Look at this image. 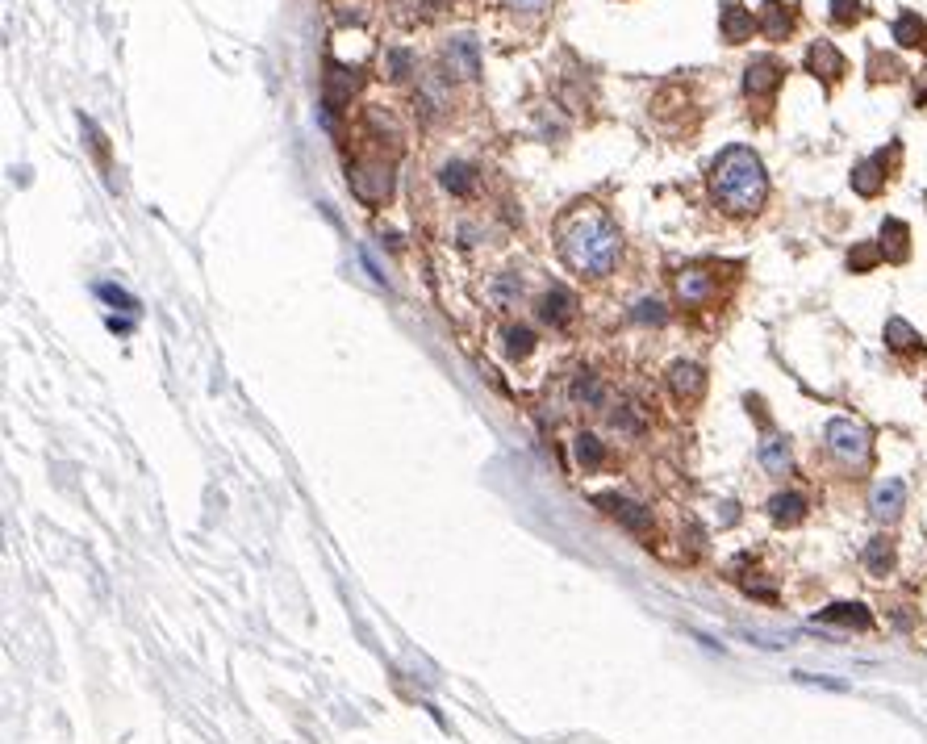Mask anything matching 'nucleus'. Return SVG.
I'll use <instances>...</instances> for the list:
<instances>
[{
    "mask_svg": "<svg viewBox=\"0 0 927 744\" xmlns=\"http://www.w3.org/2000/svg\"><path fill=\"white\" fill-rule=\"evenodd\" d=\"M556 247H560V260L577 276H593L598 281V276L614 272L623 239H618V226L606 218V209L577 205L556 222Z\"/></svg>",
    "mask_w": 927,
    "mask_h": 744,
    "instance_id": "1",
    "label": "nucleus"
},
{
    "mask_svg": "<svg viewBox=\"0 0 927 744\" xmlns=\"http://www.w3.org/2000/svg\"><path fill=\"white\" fill-rule=\"evenodd\" d=\"M710 197L719 201L723 214L752 218L769 201V176L752 147H727L715 168H710Z\"/></svg>",
    "mask_w": 927,
    "mask_h": 744,
    "instance_id": "2",
    "label": "nucleus"
},
{
    "mask_svg": "<svg viewBox=\"0 0 927 744\" xmlns=\"http://www.w3.org/2000/svg\"><path fill=\"white\" fill-rule=\"evenodd\" d=\"M827 448L844 464H865L869 460V431L852 418H831L827 423Z\"/></svg>",
    "mask_w": 927,
    "mask_h": 744,
    "instance_id": "3",
    "label": "nucleus"
},
{
    "mask_svg": "<svg viewBox=\"0 0 927 744\" xmlns=\"http://www.w3.org/2000/svg\"><path fill=\"white\" fill-rule=\"evenodd\" d=\"M393 189V176L385 159H364V164L351 168V193L360 197L364 205H380Z\"/></svg>",
    "mask_w": 927,
    "mask_h": 744,
    "instance_id": "4",
    "label": "nucleus"
},
{
    "mask_svg": "<svg viewBox=\"0 0 927 744\" xmlns=\"http://www.w3.org/2000/svg\"><path fill=\"white\" fill-rule=\"evenodd\" d=\"M781 80H786V67H781L777 59H769V55H760V59L748 63V72H744V92L752 101H765L781 88Z\"/></svg>",
    "mask_w": 927,
    "mask_h": 744,
    "instance_id": "5",
    "label": "nucleus"
},
{
    "mask_svg": "<svg viewBox=\"0 0 927 744\" xmlns=\"http://www.w3.org/2000/svg\"><path fill=\"white\" fill-rule=\"evenodd\" d=\"M598 506H606V515H614L618 523H623L627 531H635V536H648L652 531V510H644L639 502H631V498H618V494H598L593 498Z\"/></svg>",
    "mask_w": 927,
    "mask_h": 744,
    "instance_id": "6",
    "label": "nucleus"
},
{
    "mask_svg": "<svg viewBox=\"0 0 927 744\" xmlns=\"http://www.w3.org/2000/svg\"><path fill=\"white\" fill-rule=\"evenodd\" d=\"M443 59L451 67V76H460V80H477L481 76V51H477V42L472 38H451Z\"/></svg>",
    "mask_w": 927,
    "mask_h": 744,
    "instance_id": "7",
    "label": "nucleus"
},
{
    "mask_svg": "<svg viewBox=\"0 0 927 744\" xmlns=\"http://www.w3.org/2000/svg\"><path fill=\"white\" fill-rule=\"evenodd\" d=\"M669 389L677 393V402H698L702 393H706V372L698 364L681 360V364L669 368Z\"/></svg>",
    "mask_w": 927,
    "mask_h": 744,
    "instance_id": "8",
    "label": "nucleus"
},
{
    "mask_svg": "<svg viewBox=\"0 0 927 744\" xmlns=\"http://www.w3.org/2000/svg\"><path fill=\"white\" fill-rule=\"evenodd\" d=\"M806 67H811V76H819L823 84H836L844 76V55L831 42H811V51H806Z\"/></svg>",
    "mask_w": 927,
    "mask_h": 744,
    "instance_id": "9",
    "label": "nucleus"
},
{
    "mask_svg": "<svg viewBox=\"0 0 927 744\" xmlns=\"http://www.w3.org/2000/svg\"><path fill=\"white\" fill-rule=\"evenodd\" d=\"M573 310H577V297L568 293L564 285H552L548 293L539 297V318L552 322V327H568V322H573Z\"/></svg>",
    "mask_w": 927,
    "mask_h": 744,
    "instance_id": "10",
    "label": "nucleus"
},
{
    "mask_svg": "<svg viewBox=\"0 0 927 744\" xmlns=\"http://www.w3.org/2000/svg\"><path fill=\"white\" fill-rule=\"evenodd\" d=\"M752 30H756L752 13L740 5V0H727L723 13H719V34H723V42H731V46H735V42H748Z\"/></svg>",
    "mask_w": 927,
    "mask_h": 744,
    "instance_id": "11",
    "label": "nucleus"
},
{
    "mask_svg": "<svg viewBox=\"0 0 927 744\" xmlns=\"http://www.w3.org/2000/svg\"><path fill=\"white\" fill-rule=\"evenodd\" d=\"M898 147H890V155H894ZM890 155H873V159H865V164H857V172H852V189H857L861 197H877L886 189V159Z\"/></svg>",
    "mask_w": 927,
    "mask_h": 744,
    "instance_id": "12",
    "label": "nucleus"
},
{
    "mask_svg": "<svg viewBox=\"0 0 927 744\" xmlns=\"http://www.w3.org/2000/svg\"><path fill=\"white\" fill-rule=\"evenodd\" d=\"M677 297L685 306H706L710 297H715V276L702 272V268H689L677 276Z\"/></svg>",
    "mask_w": 927,
    "mask_h": 744,
    "instance_id": "13",
    "label": "nucleus"
},
{
    "mask_svg": "<svg viewBox=\"0 0 927 744\" xmlns=\"http://www.w3.org/2000/svg\"><path fill=\"white\" fill-rule=\"evenodd\" d=\"M760 30L769 34V42H786L794 34V13L781 5V0H765V9H760Z\"/></svg>",
    "mask_w": 927,
    "mask_h": 744,
    "instance_id": "14",
    "label": "nucleus"
},
{
    "mask_svg": "<svg viewBox=\"0 0 927 744\" xmlns=\"http://www.w3.org/2000/svg\"><path fill=\"white\" fill-rule=\"evenodd\" d=\"M882 255H886L890 264H902L911 255V230H907V222H898V218L882 222Z\"/></svg>",
    "mask_w": 927,
    "mask_h": 744,
    "instance_id": "15",
    "label": "nucleus"
},
{
    "mask_svg": "<svg viewBox=\"0 0 927 744\" xmlns=\"http://www.w3.org/2000/svg\"><path fill=\"white\" fill-rule=\"evenodd\" d=\"M439 184H443L451 197H468V193L481 184V172L472 168V164H464V159H456V164H447V168L439 172Z\"/></svg>",
    "mask_w": 927,
    "mask_h": 744,
    "instance_id": "16",
    "label": "nucleus"
},
{
    "mask_svg": "<svg viewBox=\"0 0 927 744\" xmlns=\"http://www.w3.org/2000/svg\"><path fill=\"white\" fill-rule=\"evenodd\" d=\"M902 502H907V485H902V481H882V485H873L869 506H873L877 519H894L898 510H902Z\"/></svg>",
    "mask_w": 927,
    "mask_h": 744,
    "instance_id": "17",
    "label": "nucleus"
},
{
    "mask_svg": "<svg viewBox=\"0 0 927 744\" xmlns=\"http://www.w3.org/2000/svg\"><path fill=\"white\" fill-rule=\"evenodd\" d=\"M815 619L819 623H840V627H861V632H865V627H873V615L861 607V602H831V607L819 611Z\"/></svg>",
    "mask_w": 927,
    "mask_h": 744,
    "instance_id": "18",
    "label": "nucleus"
},
{
    "mask_svg": "<svg viewBox=\"0 0 927 744\" xmlns=\"http://www.w3.org/2000/svg\"><path fill=\"white\" fill-rule=\"evenodd\" d=\"M886 343H890V352H898V356H919L923 352L919 331L911 327V322H902V318L886 322Z\"/></svg>",
    "mask_w": 927,
    "mask_h": 744,
    "instance_id": "19",
    "label": "nucleus"
},
{
    "mask_svg": "<svg viewBox=\"0 0 927 744\" xmlns=\"http://www.w3.org/2000/svg\"><path fill=\"white\" fill-rule=\"evenodd\" d=\"M355 72H347V67H335L330 63V76H326V109H343L351 101V92H355Z\"/></svg>",
    "mask_w": 927,
    "mask_h": 744,
    "instance_id": "20",
    "label": "nucleus"
},
{
    "mask_svg": "<svg viewBox=\"0 0 927 744\" xmlns=\"http://www.w3.org/2000/svg\"><path fill=\"white\" fill-rule=\"evenodd\" d=\"M802 515H806V498L802 494H777V498H769V519L777 527H794V523H802Z\"/></svg>",
    "mask_w": 927,
    "mask_h": 744,
    "instance_id": "21",
    "label": "nucleus"
},
{
    "mask_svg": "<svg viewBox=\"0 0 927 744\" xmlns=\"http://www.w3.org/2000/svg\"><path fill=\"white\" fill-rule=\"evenodd\" d=\"M573 402L585 406V410H602L606 406V389H602V381L593 377V372H577L573 377Z\"/></svg>",
    "mask_w": 927,
    "mask_h": 744,
    "instance_id": "22",
    "label": "nucleus"
},
{
    "mask_svg": "<svg viewBox=\"0 0 927 744\" xmlns=\"http://www.w3.org/2000/svg\"><path fill=\"white\" fill-rule=\"evenodd\" d=\"M894 38H898V46L923 51V46H927V21H923L919 13H902V17L894 21Z\"/></svg>",
    "mask_w": 927,
    "mask_h": 744,
    "instance_id": "23",
    "label": "nucleus"
},
{
    "mask_svg": "<svg viewBox=\"0 0 927 744\" xmlns=\"http://www.w3.org/2000/svg\"><path fill=\"white\" fill-rule=\"evenodd\" d=\"M760 464H765L769 473H790V444L781 435H769L765 444H760Z\"/></svg>",
    "mask_w": 927,
    "mask_h": 744,
    "instance_id": "24",
    "label": "nucleus"
},
{
    "mask_svg": "<svg viewBox=\"0 0 927 744\" xmlns=\"http://www.w3.org/2000/svg\"><path fill=\"white\" fill-rule=\"evenodd\" d=\"M865 569L873 577H890L894 573V544L890 540H869L865 548Z\"/></svg>",
    "mask_w": 927,
    "mask_h": 744,
    "instance_id": "25",
    "label": "nucleus"
},
{
    "mask_svg": "<svg viewBox=\"0 0 927 744\" xmlns=\"http://www.w3.org/2000/svg\"><path fill=\"white\" fill-rule=\"evenodd\" d=\"M531 347H535V335H531L527 327H510V331H506V352H510L514 360L531 356Z\"/></svg>",
    "mask_w": 927,
    "mask_h": 744,
    "instance_id": "26",
    "label": "nucleus"
},
{
    "mask_svg": "<svg viewBox=\"0 0 927 744\" xmlns=\"http://www.w3.org/2000/svg\"><path fill=\"white\" fill-rule=\"evenodd\" d=\"M877 260H882V247H877V243H861L857 251L848 255V268H852V272H865V268H873Z\"/></svg>",
    "mask_w": 927,
    "mask_h": 744,
    "instance_id": "27",
    "label": "nucleus"
},
{
    "mask_svg": "<svg viewBox=\"0 0 927 744\" xmlns=\"http://www.w3.org/2000/svg\"><path fill=\"white\" fill-rule=\"evenodd\" d=\"M577 460L585 464V469H598V464H602V444H598V439H593V435H581V439H577Z\"/></svg>",
    "mask_w": 927,
    "mask_h": 744,
    "instance_id": "28",
    "label": "nucleus"
},
{
    "mask_svg": "<svg viewBox=\"0 0 927 744\" xmlns=\"http://www.w3.org/2000/svg\"><path fill=\"white\" fill-rule=\"evenodd\" d=\"M861 17V0H831V21L836 26H852Z\"/></svg>",
    "mask_w": 927,
    "mask_h": 744,
    "instance_id": "29",
    "label": "nucleus"
},
{
    "mask_svg": "<svg viewBox=\"0 0 927 744\" xmlns=\"http://www.w3.org/2000/svg\"><path fill=\"white\" fill-rule=\"evenodd\" d=\"M410 67H414V55H410V51H401V46H397V51H389V76H393V80L410 76Z\"/></svg>",
    "mask_w": 927,
    "mask_h": 744,
    "instance_id": "30",
    "label": "nucleus"
},
{
    "mask_svg": "<svg viewBox=\"0 0 927 744\" xmlns=\"http://www.w3.org/2000/svg\"><path fill=\"white\" fill-rule=\"evenodd\" d=\"M635 318H639V322H652V327H660V322L669 318V314H664V306H660V301H639Z\"/></svg>",
    "mask_w": 927,
    "mask_h": 744,
    "instance_id": "31",
    "label": "nucleus"
},
{
    "mask_svg": "<svg viewBox=\"0 0 927 744\" xmlns=\"http://www.w3.org/2000/svg\"><path fill=\"white\" fill-rule=\"evenodd\" d=\"M101 297L105 301H113V306H126V310H138V301L130 297V293H122L117 285H101Z\"/></svg>",
    "mask_w": 927,
    "mask_h": 744,
    "instance_id": "32",
    "label": "nucleus"
},
{
    "mask_svg": "<svg viewBox=\"0 0 927 744\" xmlns=\"http://www.w3.org/2000/svg\"><path fill=\"white\" fill-rule=\"evenodd\" d=\"M548 5H552V0H510V9L514 13H527V17H539Z\"/></svg>",
    "mask_w": 927,
    "mask_h": 744,
    "instance_id": "33",
    "label": "nucleus"
}]
</instances>
